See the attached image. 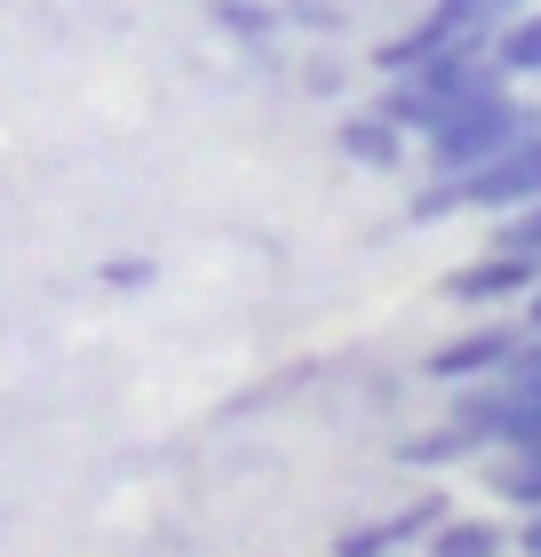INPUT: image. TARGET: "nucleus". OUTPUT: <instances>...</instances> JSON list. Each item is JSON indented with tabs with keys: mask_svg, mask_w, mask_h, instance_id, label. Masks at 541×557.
I'll return each instance as SVG.
<instances>
[{
	"mask_svg": "<svg viewBox=\"0 0 541 557\" xmlns=\"http://www.w3.org/2000/svg\"><path fill=\"white\" fill-rule=\"evenodd\" d=\"M533 128H541V104H526L518 88L462 96V104L422 136V144H430V175H470V168H485L494 151H509V144L533 136Z\"/></svg>",
	"mask_w": 541,
	"mask_h": 557,
	"instance_id": "obj_1",
	"label": "nucleus"
},
{
	"mask_svg": "<svg viewBox=\"0 0 541 557\" xmlns=\"http://www.w3.org/2000/svg\"><path fill=\"white\" fill-rule=\"evenodd\" d=\"M533 199H541V128L462 175V208L470 215H509V208H533Z\"/></svg>",
	"mask_w": 541,
	"mask_h": 557,
	"instance_id": "obj_2",
	"label": "nucleus"
},
{
	"mask_svg": "<svg viewBox=\"0 0 541 557\" xmlns=\"http://www.w3.org/2000/svg\"><path fill=\"white\" fill-rule=\"evenodd\" d=\"M526 350V319H509V326H470V335H454V343H438L430 350V383H485V374H502L509 359Z\"/></svg>",
	"mask_w": 541,
	"mask_h": 557,
	"instance_id": "obj_3",
	"label": "nucleus"
},
{
	"mask_svg": "<svg viewBox=\"0 0 541 557\" xmlns=\"http://www.w3.org/2000/svg\"><path fill=\"white\" fill-rule=\"evenodd\" d=\"M533 263L526 256H502V247H485L478 263H462V271H446V295L462 302V311H502V302H526L533 295Z\"/></svg>",
	"mask_w": 541,
	"mask_h": 557,
	"instance_id": "obj_4",
	"label": "nucleus"
},
{
	"mask_svg": "<svg viewBox=\"0 0 541 557\" xmlns=\"http://www.w3.org/2000/svg\"><path fill=\"white\" fill-rule=\"evenodd\" d=\"M438 518H446V494H415L406 510H382V518H367V525H351V534L334 542V557H391V549H415V542H430Z\"/></svg>",
	"mask_w": 541,
	"mask_h": 557,
	"instance_id": "obj_5",
	"label": "nucleus"
},
{
	"mask_svg": "<svg viewBox=\"0 0 541 557\" xmlns=\"http://www.w3.org/2000/svg\"><path fill=\"white\" fill-rule=\"evenodd\" d=\"M406 144H415V136H406L382 104H358V112L334 120V151H343L351 168H382V175H391V168H406Z\"/></svg>",
	"mask_w": 541,
	"mask_h": 557,
	"instance_id": "obj_6",
	"label": "nucleus"
},
{
	"mask_svg": "<svg viewBox=\"0 0 541 557\" xmlns=\"http://www.w3.org/2000/svg\"><path fill=\"white\" fill-rule=\"evenodd\" d=\"M422 549H430V557H502L509 534H502L494 518H454V510H446V518L430 525V542H422Z\"/></svg>",
	"mask_w": 541,
	"mask_h": 557,
	"instance_id": "obj_7",
	"label": "nucleus"
},
{
	"mask_svg": "<svg viewBox=\"0 0 541 557\" xmlns=\"http://www.w3.org/2000/svg\"><path fill=\"white\" fill-rule=\"evenodd\" d=\"M494 64L509 72V81H541V0L494 33Z\"/></svg>",
	"mask_w": 541,
	"mask_h": 557,
	"instance_id": "obj_8",
	"label": "nucleus"
},
{
	"mask_svg": "<svg viewBox=\"0 0 541 557\" xmlns=\"http://www.w3.org/2000/svg\"><path fill=\"white\" fill-rule=\"evenodd\" d=\"M462 454H478V438H470L462 422H438V430L398 438V462H406V470H446V462H462Z\"/></svg>",
	"mask_w": 541,
	"mask_h": 557,
	"instance_id": "obj_9",
	"label": "nucleus"
},
{
	"mask_svg": "<svg viewBox=\"0 0 541 557\" xmlns=\"http://www.w3.org/2000/svg\"><path fill=\"white\" fill-rule=\"evenodd\" d=\"M485 486H494L502 502H518V510H541V446L533 454H494Z\"/></svg>",
	"mask_w": 541,
	"mask_h": 557,
	"instance_id": "obj_10",
	"label": "nucleus"
},
{
	"mask_svg": "<svg viewBox=\"0 0 541 557\" xmlns=\"http://www.w3.org/2000/svg\"><path fill=\"white\" fill-rule=\"evenodd\" d=\"M494 247H502V256H526V263L541 271V199H533V208L494 215Z\"/></svg>",
	"mask_w": 541,
	"mask_h": 557,
	"instance_id": "obj_11",
	"label": "nucleus"
},
{
	"mask_svg": "<svg viewBox=\"0 0 541 557\" xmlns=\"http://www.w3.org/2000/svg\"><path fill=\"white\" fill-rule=\"evenodd\" d=\"M406 215H415V223H446V215H462V175H430V184L406 199Z\"/></svg>",
	"mask_w": 541,
	"mask_h": 557,
	"instance_id": "obj_12",
	"label": "nucleus"
},
{
	"mask_svg": "<svg viewBox=\"0 0 541 557\" xmlns=\"http://www.w3.org/2000/svg\"><path fill=\"white\" fill-rule=\"evenodd\" d=\"M216 24H231V33H271V9H247V0H216Z\"/></svg>",
	"mask_w": 541,
	"mask_h": 557,
	"instance_id": "obj_13",
	"label": "nucleus"
},
{
	"mask_svg": "<svg viewBox=\"0 0 541 557\" xmlns=\"http://www.w3.org/2000/svg\"><path fill=\"white\" fill-rule=\"evenodd\" d=\"M151 263H104V287H144Z\"/></svg>",
	"mask_w": 541,
	"mask_h": 557,
	"instance_id": "obj_14",
	"label": "nucleus"
},
{
	"mask_svg": "<svg viewBox=\"0 0 541 557\" xmlns=\"http://www.w3.org/2000/svg\"><path fill=\"white\" fill-rule=\"evenodd\" d=\"M526 9H533V0H485V24L502 33V24H509V16H526Z\"/></svg>",
	"mask_w": 541,
	"mask_h": 557,
	"instance_id": "obj_15",
	"label": "nucleus"
},
{
	"mask_svg": "<svg viewBox=\"0 0 541 557\" xmlns=\"http://www.w3.org/2000/svg\"><path fill=\"white\" fill-rule=\"evenodd\" d=\"M526 335H541V278H533V295H526Z\"/></svg>",
	"mask_w": 541,
	"mask_h": 557,
	"instance_id": "obj_16",
	"label": "nucleus"
}]
</instances>
